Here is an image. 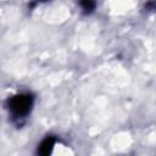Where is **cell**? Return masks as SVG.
<instances>
[{"label": "cell", "mask_w": 156, "mask_h": 156, "mask_svg": "<svg viewBox=\"0 0 156 156\" xmlns=\"http://www.w3.org/2000/svg\"><path fill=\"white\" fill-rule=\"evenodd\" d=\"M33 101L34 98L28 93L12 96L9 100V111L11 116L17 121L24 119L32 111Z\"/></svg>", "instance_id": "obj_1"}, {"label": "cell", "mask_w": 156, "mask_h": 156, "mask_svg": "<svg viewBox=\"0 0 156 156\" xmlns=\"http://www.w3.org/2000/svg\"><path fill=\"white\" fill-rule=\"evenodd\" d=\"M55 143H56L55 138H52V136L45 138V139L41 141V144L39 145L38 152L41 154V155H48V154H50L51 150H52V147H54V145H55Z\"/></svg>", "instance_id": "obj_2"}, {"label": "cell", "mask_w": 156, "mask_h": 156, "mask_svg": "<svg viewBox=\"0 0 156 156\" xmlns=\"http://www.w3.org/2000/svg\"><path fill=\"white\" fill-rule=\"evenodd\" d=\"M95 0H80V6L85 13H90L95 9Z\"/></svg>", "instance_id": "obj_3"}]
</instances>
